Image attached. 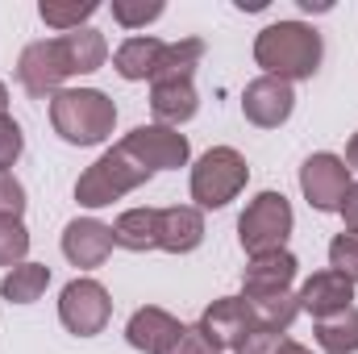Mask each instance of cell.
Returning a JSON list of instances; mask_svg holds the SVG:
<instances>
[{
	"label": "cell",
	"mask_w": 358,
	"mask_h": 354,
	"mask_svg": "<svg viewBox=\"0 0 358 354\" xmlns=\"http://www.w3.org/2000/svg\"><path fill=\"white\" fill-rule=\"evenodd\" d=\"M163 46L167 42H159V38H125L117 46V55H113L117 76L121 80H150L159 59H163Z\"/></svg>",
	"instance_id": "d6986e66"
},
{
	"label": "cell",
	"mask_w": 358,
	"mask_h": 354,
	"mask_svg": "<svg viewBox=\"0 0 358 354\" xmlns=\"http://www.w3.org/2000/svg\"><path fill=\"white\" fill-rule=\"evenodd\" d=\"M296 255L292 250H275V255H259L250 259L242 271V296L246 300H263V296H283L292 292V279H296Z\"/></svg>",
	"instance_id": "4fadbf2b"
},
{
	"label": "cell",
	"mask_w": 358,
	"mask_h": 354,
	"mask_svg": "<svg viewBox=\"0 0 358 354\" xmlns=\"http://www.w3.org/2000/svg\"><path fill=\"white\" fill-rule=\"evenodd\" d=\"M150 176H155V171H146V167L117 142L113 150H104L88 171L76 179V200H80L84 208H104V204L129 196L134 187H142Z\"/></svg>",
	"instance_id": "277c9868"
},
{
	"label": "cell",
	"mask_w": 358,
	"mask_h": 354,
	"mask_svg": "<svg viewBox=\"0 0 358 354\" xmlns=\"http://www.w3.org/2000/svg\"><path fill=\"white\" fill-rule=\"evenodd\" d=\"M296 300H300V313H313L317 321H325V317L350 309L355 283L346 275H338V271H317V275L304 279V288L296 292Z\"/></svg>",
	"instance_id": "9a60e30c"
},
{
	"label": "cell",
	"mask_w": 358,
	"mask_h": 354,
	"mask_svg": "<svg viewBox=\"0 0 358 354\" xmlns=\"http://www.w3.org/2000/svg\"><path fill=\"white\" fill-rule=\"evenodd\" d=\"M346 167H350V171H358V134L350 138V146H346Z\"/></svg>",
	"instance_id": "d6a6232c"
},
{
	"label": "cell",
	"mask_w": 358,
	"mask_h": 354,
	"mask_svg": "<svg viewBox=\"0 0 358 354\" xmlns=\"http://www.w3.org/2000/svg\"><path fill=\"white\" fill-rule=\"evenodd\" d=\"M317 342L325 354H355L358 351V309L350 304L346 313H334L317 321Z\"/></svg>",
	"instance_id": "7402d4cb"
},
{
	"label": "cell",
	"mask_w": 358,
	"mask_h": 354,
	"mask_svg": "<svg viewBox=\"0 0 358 354\" xmlns=\"http://www.w3.org/2000/svg\"><path fill=\"white\" fill-rule=\"evenodd\" d=\"M113 242L134 255L159 250V208H125L113 221Z\"/></svg>",
	"instance_id": "ac0fdd59"
},
{
	"label": "cell",
	"mask_w": 358,
	"mask_h": 354,
	"mask_svg": "<svg viewBox=\"0 0 358 354\" xmlns=\"http://www.w3.org/2000/svg\"><path fill=\"white\" fill-rule=\"evenodd\" d=\"M29 255V229L21 217H0V267H13L25 263Z\"/></svg>",
	"instance_id": "d4e9b609"
},
{
	"label": "cell",
	"mask_w": 358,
	"mask_h": 354,
	"mask_svg": "<svg viewBox=\"0 0 358 354\" xmlns=\"http://www.w3.org/2000/svg\"><path fill=\"white\" fill-rule=\"evenodd\" d=\"M108 317H113V300H108V288L100 279H84L80 275V279H71L63 288V296H59V321L67 325V334L96 338V334H104Z\"/></svg>",
	"instance_id": "52a82bcc"
},
{
	"label": "cell",
	"mask_w": 358,
	"mask_h": 354,
	"mask_svg": "<svg viewBox=\"0 0 358 354\" xmlns=\"http://www.w3.org/2000/svg\"><path fill=\"white\" fill-rule=\"evenodd\" d=\"M150 108H155L159 125L179 129V125L192 121L196 108H200L196 84H192V80H159V84H150Z\"/></svg>",
	"instance_id": "e0dca14e"
},
{
	"label": "cell",
	"mask_w": 358,
	"mask_h": 354,
	"mask_svg": "<svg viewBox=\"0 0 358 354\" xmlns=\"http://www.w3.org/2000/svg\"><path fill=\"white\" fill-rule=\"evenodd\" d=\"M338 213H342V221H346V234H355V238H358V183L346 192V200H342V208H338Z\"/></svg>",
	"instance_id": "1f68e13d"
},
{
	"label": "cell",
	"mask_w": 358,
	"mask_h": 354,
	"mask_svg": "<svg viewBox=\"0 0 358 354\" xmlns=\"http://www.w3.org/2000/svg\"><path fill=\"white\" fill-rule=\"evenodd\" d=\"M329 271L346 275L358 288V238L355 234H338V238L329 242Z\"/></svg>",
	"instance_id": "4316f807"
},
{
	"label": "cell",
	"mask_w": 358,
	"mask_h": 354,
	"mask_svg": "<svg viewBox=\"0 0 358 354\" xmlns=\"http://www.w3.org/2000/svg\"><path fill=\"white\" fill-rule=\"evenodd\" d=\"M250 304H255L259 325H263V330H279V334H287V325H292L296 313H300V300H296L292 292H283V296H263V300H250Z\"/></svg>",
	"instance_id": "603a6c76"
},
{
	"label": "cell",
	"mask_w": 358,
	"mask_h": 354,
	"mask_svg": "<svg viewBox=\"0 0 358 354\" xmlns=\"http://www.w3.org/2000/svg\"><path fill=\"white\" fill-rule=\"evenodd\" d=\"M113 225H104V221H96V217H76V221H67V229H63V255H67V263L80 267V271H92V267H100L108 255H113Z\"/></svg>",
	"instance_id": "7c38bea8"
},
{
	"label": "cell",
	"mask_w": 358,
	"mask_h": 354,
	"mask_svg": "<svg viewBox=\"0 0 358 354\" xmlns=\"http://www.w3.org/2000/svg\"><path fill=\"white\" fill-rule=\"evenodd\" d=\"M283 342H287V338H283L279 330H263V325H259V330H250V334L234 346V354H279Z\"/></svg>",
	"instance_id": "f1b7e54d"
},
{
	"label": "cell",
	"mask_w": 358,
	"mask_h": 354,
	"mask_svg": "<svg viewBox=\"0 0 358 354\" xmlns=\"http://www.w3.org/2000/svg\"><path fill=\"white\" fill-rule=\"evenodd\" d=\"M25 213V187L13 171H0V217H21Z\"/></svg>",
	"instance_id": "f546056e"
},
{
	"label": "cell",
	"mask_w": 358,
	"mask_h": 354,
	"mask_svg": "<svg viewBox=\"0 0 358 354\" xmlns=\"http://www.w3.org/2000/svg\"><path fill=\"white\" fill-rule=\"evenodd\" d=\"M121 146L146 167V171H179V167H187V159H192V146H187V138L171 129V125H138V129H129L125 138H121Z\"/></svg>",
	"instance_id": "9c48e42d"
},
{
	"label": "cell",
	"mask_w": 358,
	"mask_h": 354,
	"mask_svg": "<svg viewBox=\"0 0 358 354\" xmlns=\"http://www.w3.org/2000/svg\"><path fill=\"white\" fill-rule=\"evenodd\" d=\"M200 59H204V42L200 38L167 42L163 46V59H159V67L150 76V84H159V80H192L196 67H200Z\"/></svg>",
	"instance_id": "44dd1931"
},
{
	"label": "cell",
	"mask_w": 358,
	"mask_h": 354,
	"mask_svg": "<svg viewBox=\"0 0 358 354\" xmlns=\"http://www.w3.org/2000/svg\"><path fill=\"white\" fill-rule=\"evenodd\" d=\"M0 117H8V88L0 84Z\"/></svg>",
	"instance_id": "d590c367"
},
{
	"label": "cell",
	"mask_w": 358,
	"mask_h": 354,
	"mask_svg": "<svg viewBox=\"0 0 358 354\" xmlns=\"http://www.w3.org/2000/svg\"><path fill=\"white\" fill-rule=\"evenodd\" d=\"M96 8H100L96 0H84V4H38V17H42L50 29L71 34V29H84V21H88Z\"/></svg>",
	"instance_id": "cb8c5ba5"
},
{
	"label": "cell",
	"mask_w": 358,
	"mask_h": 354,
	"mask_svg": "<svg viewBox=\"0 0 358 354\" xmlns=\"http://www.w3.org/2000/svg\"><path fill=\"white\" fill-rule=\"evenodd\" d=\"M46 288H50V267L46 263H17L0 279V296L8 304H34V300H42Z\"/></svg>",
	"instance_id": "ffe728a7"
},
{
	"label": "cell",
	"mask_w": 358,
	"mask_h": 354,
	"mask_svg": "<svg viewBox=\"0 0 358 354\" xmlns=\"http://www.w3.org/2000/svg\"><path fill=\"white\" fill-rule=\"evenodd\" d=\"M292 204L283 192H259L246 213L238 217V242L250 259L259 255H275V250H287V238H292Z\"/></svg>",
	"instance_id": "5b68a950"
},
{
	"label": "cell",
	"mask_w": 358,
	"mask_h": 354,
	"mask_svg": "<svg viewBox=\"0 0 358 354\" xmlns=\"http://www.w3.org/2000/svg\"><path fill=\"white\" fill-rule=\"evenodd\" d=\"M246 179H250V167L234 146H213L192 167V200L196 208H225L229 200H238Z\"/></svg>",
	"instance_id": "8992f818"
},
{
	"label": "cell",
	"mask_w": 358,
	"mask_h": 354,
	"mask_svg": "<svg viewBox=\"0 0 358 354\" xmlns=\"http://www.w3.org/2000/svg\"><path fill=\"white\" fill-rule=\"evenodd\" d=\"M163 13H167L163 0H113V21L125 29H142V25L159 21Z\"/></svg>",
	"instance_id": "484cf974"
},
{
	"label": "cell",
	"mask_w": 358,
	"mask_h": 354,
	"mask_svg": "<svg viewBox=\"0 0 358 354\" xmlns=\"http://www.w3.org/2000/svg\"><path fill=\"white\" fill-rule=\"evenodd\" d=\"M350 187H355V179H350L346 159H338L329 150H317V155L304 159V167H300V192H304V200L317 213H338Z\"/></svg>",
	"instance_id": "ba28073f"
},
{
	"label": "cell",
	"mask_w": 358,
	"mask_h": 354,
	"mask_svg": "<svg viewBox=\"0 0 358 354\" xmlns=\"http://www.w3.org/2000/svg\"><path fill=\"white\" fill-rule=\"evenodd\" d=\"M167 354H221V346H217V342H213L200 325H187V330L179 334V342Z\"/></svg>",
	"instance_id": "4dcf8cb0"
},
{
	"label": "cell",
	"mask_w": 358,
	"mask_h": 354,
	"mask_svg": "<svg viewBox=\"0 0 358 354\" xmlns=\"http://www.w3.org/2000/svg\"><path fill=\"white\" fill-rule=\"evenodd\" d=\"M183 330H187V325H179V317H171L167 309L146 304V309H138V313L129 317L125 342H129L134 351H142V354H167L179 342Z\"/></svg>",
	"instance_id": "5bb4252c"
},
{
	"label": "cell",
	"mask_w": 358,
	"mask_h": 354,
	"mask_svg": "<svg viewBox=\"0 0 358 354\" xmlns=\"http://www.w3.org/2000/svg\"><path fill=\"white\" fill-rule=\"evenodd\" d=\"M238 8H250V13H259V8H267V0H238Z\"/></svg>",
	"instance_id": "e575fe53"
},
{
	"label": "cell",
	"mask_w": 358,
	"mask_h": 354,
	"mask_svg": "<svg viewBox=\"0 0 358 354\" xmlns=\"http://www.w3.org/2000/svg\"><path fill=\"white\" fill-rule=\"evenodd\" d=\"M292 108H296V92H292V84H283V80L259 76V80H250L246 92H242V113L259 129H279L292 117Z\"/></svg>",
	"instance_id": "8fae6325"
},
{
	"label": "cell",
	"mask_w": 358,
	"mask_h": 354,
	"mask_svg": "<svg viewBox=\"0 0 358 354\" xmlns=\"http://www.w3.org/2000/svg\"><path fill=\"white\" fill-rule=\"evenodd\" d=\"M200 242H204V213L196 204L159 208V250H167V255H192Z\"/></svg>",
	"instance_id": "2e32d148"
},
{
	"label": "cell",
	"mask_w": 358,
	"mask_h": 354,
	"mask_svg": "<svg viewBox=\"0 0 358 354\" xmlns=\"http://www.w3.org/2000/svg\"><path fill=\"white\" fill-rule=\"evenodd\" d=\"M25 150V134L13 117H0V171H8Z\"/></svg>",
	"instance_id": "83f0119b"
},
{
	"label": "cell",
	"mask_w": 358,
	"mask_h": 354,
	"mask_svg": "<svg viewBox=\"0 0 358 354\" xmlns=\"http://www.w3.org/2000/svg\"><path fill=\"white\" fill-rule=\"evenodd\" d=\"M108 59V42L100 29H71V34H59V38H42V42H29L17 59V84L46 100V96H59L63 80L71 76H92L100 71Z\"/></svg>",
	"instance_id": "6da1fadb"
},
{
	"label": "cell",
	"mask_w": 358,
	"mask_h": 354,
	"mask_svg": "<svg viewBox=\"0 0 358 354\" xmlns=\"http://www.w3.org/2000/svg\"><path fill=\"white\" fill-rule=\"evenodd\" d=\"M50 125L67 146H100L117 125V104L100 88H63L50 96Z\"/></svg>",
	"instance_id": "3957f363"
},
{
	"label": "cell",
	"mask_w": 358,
	"mask_h": 354,
	"mask_svg": "<svg viewBox=\"0 0 358 354\" xmlns=\"http://www.w3.org/2000/svg\"><path fill=\"white\" fill-rule=\"evenodd\" d=\"M321 55H325V42L304 21H271L255 38V63L263 67V76L283 84L313 80L321 67Z\"/></svg>",
	"instance_id": "7a4b0ae2"
},
{
	"label": "cell",
	"mask_w": 358,
	"mask_h": 354,
	"mask_svg": "<svg viewBox=\"0 0 358 354\" xmlns=\"http://www.w3.org/2000/svg\"><path fill=\"white\" fill-rule=\"evenodd\" d=\"M279 354H313V351H308V346H300V342H283Z\"/></svg>",
	"instance_id": "836d02e7"
},
{
	"label": "cell",
	"mask_w": 358,
	"mask_h": 354,
	"mask_svg": "<svg viewBox=\"0 0 358 354\" xmlns=\"http://www.w3.org/2000/svg\"><path fill=\"white\" fill-rule=\"evenodd\" d=\"M200 330L221 346V351H234L250 330H259V317H255V304L246 296H221L213 300L204 313H200Z\"/></svg>",
	"instance_id": "30bf717a"
}]
</instances>
